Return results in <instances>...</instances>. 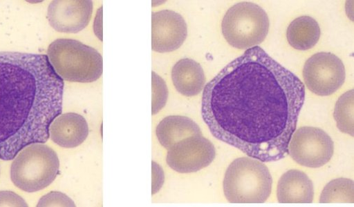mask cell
Segmentation results:
<instances>
[{
    "instance_id": "ffe728a7",
    "label": "cell",
    "mask_w": 354,
    "mask_h": 207,
    "mask_svg": "<svg viewBox=\"0 0 354 207\" xmlns=\"http://www.w3.org/2000/svg\"><path fill=\"white\" fill-rule=\"evenodd\" d=\"M37 206H75L74 201L61 192L53 191L43 196Z\"/></svg>"
},
{
    "instance_id": "8992f818",
    "label": "cell",
    "mask_w": 354,
    "mask_h": 207,
    "mask_svg": "<svg viewBox=\"0 0 354 207\" xmlns=\"http://www.w3.org/2000/svg\"><path fill=\"white\" fill-rule=\"evenodd\" d=\"M270 29L266 11L257 4L243 2L230 8L221 23L223 35L233 48L249 50L261 44Z\"/></svg>"
},
{
    "instance_id": "5bb4252c",
    "label": "cell",
    "mask_w": 354,
    "mask_h": 207,
    "mask_svg": "<svg viewBox=\"0 0 354 207\" xmlns=\"http://www.w3.org/2000/svg\"><path fill=\"white\" fill-rule=\"evenodd\" d=\"M171 78L176 89L187 97L198 95L205 84L203 68L198 63L190 59H181L174 65Z\"/></svg>"
},
{
    "instance_id": "277c9868",
    "label": "cell",
    "mask_w": 354,
    "mask_h": 207,
    "mask_svg": "<svg viewBox=\"0 0 354 207\" xmlns=\"http://www.w3.org/2000/svg\"><path fill=\"white\" fill-rule=\"evenodd\" d=\"M48 58L63 80L91 83L97 80L102 74L101 55L94 48L76 40H55L48 48Z\"/></svg>"
},
{
    "instance_id": "5b68a950",
    "label": "cell",
    "mask_w": 354,
    "mask_h": 207,
    "mask_svg": "<svg viewBox=\"0 0 354 207\" xmlns=\"http://www.w3.org/2000/svg\"><path fill=\"white\" fill-rule=\"evenodd\" d=\"M14 159L11 167L12 181L17 187L28 193L47 188L59 174L58 156L44 144L28 146Z\"/></svg>"
},
{
    "instance_id": "ac0fdd59",
    "label": "cell",
    "mask_w": 354,
    "mask_h": 207,
    "mask_svg": "<svg viewBox=\"0 0 354 207\" xmlns=\"http://www.w3.org/2000/svg\"><path fill=\"white\" fill-rule=\"evenodd\" d=\"M353 90L339 97L334 110V119L340 132L353 137Z\"/></svg>"
},
{
    "instance_id": "44dd1931",
    "label": "cell",
    "mask_w": 354,
    "mask_h": 207,
    "mask_svg": "<svg viewBox=\"0 0 354 207\" xmlns=\"http://www.w3.org/2000/svg\"><path fill=\"white\" fill-rule=\"evenodd\" d=\"M0 206H28L23 197L12 191H0Z\"/></svg>"
},
{
    "instance_id": "6da1fadb",
    "label": "cell",
    "mask_w": 354,
    "mask_h": 207,
    "mask_svg": "<svg viewBox=\"0 0 354 207\" xmlns=\"http://www.w3.org/2000/svg\"><path fill=\"white\" fill-rule=\"evenodd\" d=\"M305 97L299 78L257 46L205 86L201 114L216 139L273 162L288 154Z\"/></svg>"
},
{
    "instance_id": "603a6c76",
    "label": "cell",
    "mask_w": 354,
    "mask_h": 207,
    "mask_svg": "<svg viewBox=\"0 0 354 207\" xmlns=\"http://www.w3.org/2000/svg\"><path fill=\"white\" fill-rule=\"evenodd\" d=\"M95 36L102 41V7L97 10L93 24Z\"/></svg>"
},
{
    "instance_id": "4fadbf2b",
    "label": "cell",
    "mask_w": 354,
    "mask_h": 207,
    "mask_svg": "<svg viewBox=\"0 0 354 207\" xmlns=\"http://www.w3.org/2000/svg\"><path fill=\"white\" fill-rule=\"evenodd\" d=\"M277 197L280 203H312L314 186L308 175L298 170H288L279 179Z\"/></svg>"
},
{
    "instance_id": "2e32d148",
    "label": "cell",
    "mask_w": 354,
    "mask_h": 207,
    "mask_svg": "<svg viewBox=\"0 0 354 207\" xmlns=\"http://www.w3.org/2000/svg\"><path fill=\"white\" fill-rule=\"evenodd\" d=\"M321 30L318 23L312 17L304 16L294 20L287 30L290 45L298 50L313 48L319 41Z\"/></svg>"
},
{
    "instance_id": "e0dca14e",
    "label": "cell",
    "mask_w": 354,
    "mask_h": 207,
    "mask_svg": "<svg viewBox=\"0 0 354 207\" xmlns=\"http://www.w3.org/2000/svg\"><path fill=\"white\" fill-rule=\"evenodd\" d=\"M353 181L346 178L332 180L324 187L320 203H353Z\"/></svg>"
},
{
    "instance_id": "7402d4cb",
    "label": "cell",
    "mask_w": 354,
    "mask_h": 207,
    "mask_svg": "<svg viewBox=\"0 0 354 207\" xmlns=\"http://www.w3.org/2000/svg\"><path fill=\"white\" fill-rule=\"evenodd\" d=\"M153 184L152 193H157L162 188L165 181V174L162 168L156 162H152Z\"/></svg>"
},
{
    "instance_id": "d6986e66",
    "label": "cell",
    "mask_w": 354,
    "mask_h": 207,
    "mask_svg": "<svg viewBox=\"0 0 354 207\" xmlns=\"http://www.w3.org/2000/svg\"><path fill=\"white\" fill-rule=\"evenodd\" d=\"M152 115H157L166 106L169 90L163 79L152 72Z\"/></svg>"
},
{
    "instance_id": "ba28073f",
    "label": "cell",
    "mask_w": 354,
    "mask_h": 207,
    "mask_svg": "<svg viewBox=\"0 0 354 207\" xmlns=\"http://www.w3.org/2000/svg\"><path fill=\"white\" fill-rule=\"evenodd\" d=\"M303 77L312 92L319 96H328L344 84L346 72L339 57L329 52H319L306 61Z\"/></svg>"
},
{
    "instance_id": "52a82bcc",
    "label": "cell",
    "mask_w": 354,
    "mask_h": 207,
    "mask_svg": "<svg viewBox=\"0 0 354 207\" xmlns=\"http://www.w3.org/2000/svg\"><path fill=\"white\" fill-rule=\"evenodd\" d=\"M288 153L301 166L317 168L326 165L334 153V143L324 130L303 127L290 139Z\"/></svg>"
},
{
    "instance_id": "7a4b0ae2",
    "label": "cell",
    "mask_w": 354,
    "mask_h": 207,
    "mask_svg": "<svg viewBox=\"0 0 354 207\" xmlns=\"http://www.w3.org/2000/svg\"><path fill=\"white\" fill-rule=\"evenodd\" d=\"M64 88L48 56L0 52V159L13 160L28 146L48 141Z\"/></svg>"
},
{
    "instance_id": "8fae6325",
    "label": "cell",
    "mask_w": 354,
    "mask_h": 207,
    "mask_svg": "<svg viewBox=\"0 0 354 207\" xmlns=\"http://www.w3.org/2000/svg\"><path fill=\"white\" fill-rule=\"evenodd\" d=\"M187 37V26L179 14L162 10L152 14V50L159 53L180 48Z\"/></svg>"
},
{
    "instance_id": "9a60e30c",
    "label": "cell",
    "mask_w": 354,
    "mask_h": 207,
    "mask_svg": "<svg viewBox=\"0 0 354 207\" xmlns=\"http://www.w3.org/2000/svg\"><path fill=\"white\" fill-rule=\"evenodd\" d=\"M201 135L199 126L194 121L181 116L167 117L156 128L158 139L167 150L184 139Z\"/></svg>"
},
{
    "instance_id": "7c38bea8",
    "label": "cell",
    "mask_w": 354,
    "mask_h": 207,
    "mask_svg": "<svg viewBox=\"0 0 354 207\" xmlns=\"http://www.w3.org/2000/svg\"><path fill=\"white\" fill-rule=\"evenodd\" d=\"M51 140L60 147L74 148L80 146L88 135L86 119L75 113L59 115L52 123L50 130Z\"/></svg>"
},
{
    "instance_id": "30bf717a",
    "label": "cell",
    "mask_w": 354,
    "mask_h": 207,
    "mask_svg": "<svg viewBox=\"0 0 354 207\" xmlns=\"http://www.w3.org/2000/svg\"><path fill=\"white\" fill-rule=\"evenodd\" d=\"M93 8L90 0H55L48 7V20L59 32L76 34L88 25Z\"/></svg>"
},
{
    "instance_id": "3957f363",
    "label": "cell",
    "mask_w": 354,
    "mask_h": 207,
    "mask_svg": "<svg viewBox=\"0 0 354 207\" xmlns=\"http://www.w3.org/2000/svg\"><path fill=\"white\" fill-rule=\"evenodd\" d=\"M272 177L261 161L241 157L228 166L223 180L227 200L234 204L264 203L270 197Z\"/></svg>"
},
{
    "instance_id": "9c48e42d",
    "label": "cell",
    "mask_w": 354,
    "mask_h": 207,
    "mask_svg": "<svg viewBox=\"0 0 354 207\" xmlns=\"http://www.w3.org/2000/svg\"><path fill=\"white\" fill-rule=\"evenodd\" d=\"M167 150V164L180 173L199 171L207 167L216 157L214 145L203 135L184 139Z\"/></svg>"
}]
</instances>
